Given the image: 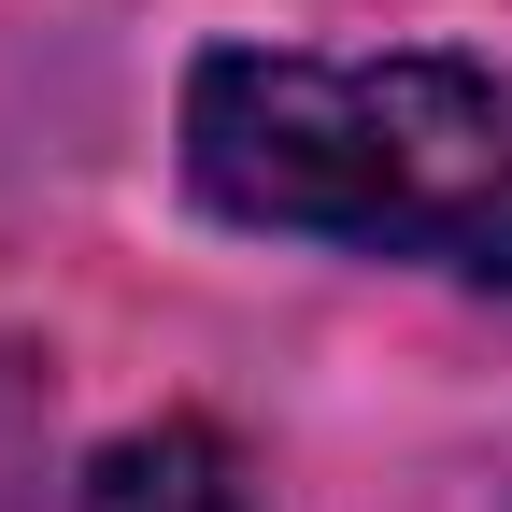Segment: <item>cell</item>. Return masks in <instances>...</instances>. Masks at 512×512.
Listing matches in <instances>:
<instances>
[{
    "label": "cell",
    "instance_id": "cell-2",
    "mask_svg": "<svg viewBox=\"0 0 512 512\" xmlns=\"http://www.w3.org/2000/svg\"><path fill=\"white\" fill-rule=\"evenodd\" d=\"M86 512H242V470L214 427H128L86 470Z\"/></svg>",
    "mask_w": 512,
    "mask_h": 512
},
{
    "label": "cell",
    "instance_id": "cell-1",
    "mask_svg": "<svg viewBox=\"0 0 512 512\" xmlns=\"http://www.w3.org/2000/svg\"><path fill=\"white\" fill-rule=\"evenodd\" d=\"M185 171L242 228L512 285V100L470 57H200Z\"/></svg>",
    "mask_w": 512,
    "mask_h": 512
}]
</instances>
